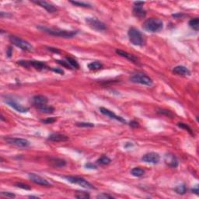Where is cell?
Masks as SVG:
<instances>
[{
	"label": "cell",
	"mask_w": 199,
	"mask_h": 199,
	"mask_svg": "<svg viewBox=\"0 0 199 199\" xmlns=\"http://www.w3.org/2000/svg\"><path fill=\"white\" fill-rule=\"evenodd\" d=\"M4 101L7 103V104L9 105V106H10L11 107H13V109L16 110L17 111L19 112V113H27V112L29 111V108H28V107H24L23 105L17 103L16 101H14L13 100H12V99L6 98Z\"/></svg>",
	"instance_id": "12"
},
{
	"label": "cell",
	"mask_w": 199,
	"mask_h": 199,
	"mask_svg": "<svg viewBox=\"0 0 199 199\" xmlns=\"http://www.w3.org/2000/svg\"><path fill=\"white\" fill-rule=\"evenodd\" d=\"M69 138L65 135L63 134H60V133H53L48 136L47 140H49L51 142H65L68 141Z\"/></svg>",
	"instance_id": "16"
},
{
	"label": "cell",
	"mask_w": 199,
	"mask_h": 199,
	"mask_svg": "<svg viewBox=\"0 0 199 199\" xmlns=\"http://www.w3.org/2000/svg\"><path fill=\"white\" fill-rule=\"evenodd\" d=\"M134 4H135V6H142L145 4V2H134Z\"/></svg>",
	"instance_id": "45"
},
{
	"label": "cell",
	"mask_w": 199,
	"mask_h": 199,
	"mask_svg": "<svg viewBox=\"0 0 199 199\" xmlns=\"http://www.w3.org/2000/svg\"><path fill=\"white\" fill-rule=\"evenodd\" d=\"M1 196H3V197L6 198H16V195H14L13 193L4 192V191L1 192Z\"/></svg>",
	"instance_id": "37"
},
{
	"label": "cell",
	"mask_w": 199,
	"mask_h": 199,
	"mask_svg": "<svg viewBox=\"0 0 199 199\" xmlns=\"http://www.w3.org/2000/svg\"><path fill=\"white\" fill-rule=\"evenodd\" d=\"M29 179L32 182H34V184H38V185H41V186H52V184H50L49 182L47 181L46 179L41 177V176L37 175L35 173H29Z\"/></svg>",
	"instance_id": "11"
},
{
	"label": "cell",
	"mask_w": 199,
	"mask_h": 199,
	"mask_svg": "<svg viewBox=\"0 0 199 199\" xmlns=\"http://www.w3.org/2000/svg\"><path fill=\"white\" fill-rule=\"evenodd\" d=\"M17 63L22 66L28 67L32 66L35 69L38 71H46L50 69V68L47 66L43 62H39V61H18Z\"/></svg>",
	"instance_id": "6"
},
{
	"label": "cell",
	"mask_w": 199,
	"mask_h": 199,
	"mask_svg": "<svg viewBox=\"0 0 199 199\" xmlns=\"http://www.w3.org/2000/svg\"><path fill=\"white\" fill-rule=\"evenodd\" d=\"M143 27L149 32H159L163 30V22L158 18H150L144 23Z\"/></svg>",
	"instance_id": "3"
},
{
	"label": "cell",
	"mask_w": 199,
	"mask_h": 199,
	"mask_svg": "<svg viewBox=\"0 0 199 199\" xmlns=\"http://www.w3.org/2000/svg\"><path fill=\"white\" fill-rule=\"evenodd\" d=\"M52 70L56 73H59V74L64 75V71L61 69H58V68H53V69H52Z\"/></svg>",
	"instance_id": "40"
},
{
	"label": "cell",
	"mask_w": 199,
	"mask_h": 199,
	"mask_svg": "<svg viewBox=\"0 0 199 199\" xmlns=\"http://www.w3.org/2000/svg\"><path fill=\"white\" fill-rule=\"evenodd\" d=\"M191 191H192V193H195V194H196V195H198V193H199L198 186V185H196L195 188H193L191 189Z\"/></svg>",
	"instance_id": "41"
},
{
	"label": "cell",
	"mask_w": 199,
	"mask_h": 199,
	"mask_svg": "<svg viewBox=\"0 0 199 199\" xmlns=\"http://www.w3.org/2000/svg\"><path fill=\"white\" fill-rule=\"evenodd\" d=\"M37 110L41 113L43 114H52L55 111V108L52 106H47V105H42L37 107Z\"/></svg>",
	"instance_id": "23"
},
{
	"label": "cell",
	"mask_w": 199,
	"mask_h": 199,
	"mask_svg": "<svg viewBox=\"0 0 199 199\" xmlns=\"http://www.w3.org/2000/svg\"><path fill=\"white\" fill-rule=\"evenodd\" d=\"M75 198L79 199H87L90 198V194L87 192H85V191H78L75 195Z\"/></svg>",
	"instance_id": "29"
},
{
	"label": "cell",
	"mask_w": 199,
	"mask_h": 199,
	"mask_svg": "<svg viewBox=\"0 0 199 199\" xmlns=\"http://www.w3.org/2000/svg\"><path fill=\"white\" fill-rule=\"evenodd\" d=\"M111 162V159H110L109 157L107 156H101V158L98 159L96 160V163L100 165H107V164H109Z\"/></svg>",
	"instance_id": "26"
},
{
	"label": "cell",
	"mask_w": 199,
	"mask_h": 199,
	"mask_svg": "<svg viewBox=\"0 0 199 199\" xmlns=\"http://www.w3.org/2000/svg\"><path fill=\"white\" fill-rule=\"evenodd\" d=\"M100 111H101V113L102 114H103V115L105 116H107V117H109V118H111V119H114V120L122 122V123H126V121L124 120V118H121L120 116L116 115L114 113L113 111L107 109V108L101 107V108H100Z\"/></svg>",
	"instance_id": "13"
},
{
	"label": "cell",
	"mask_w": 199,
	"mask_h": 199,
	"mask_svg": "<svg viewBox=\"0 0 199 199\" xmlns=\"http://www.w3.org/2000/svg\"><path fill=\"white\" fill-rule=\"evenodd\" d=\"M129 41L133 45L135 46H143L145 44V39L141 31L135 27H131L128 32Z\"/></svg>",
	"instance_id": "2"
},
{
	"label": "cell",
	"mask_w": 199,
	"mask_h": 199,
	"mask_svg": "<svg viewBox=\"0 0 199 199\" xmlns=\"http://www.w3.org/2000/svg\"><path fill=\"white\" fill-rule=\"evenodd\" d=\"M15 186H17V188H19L24 189V190H31V188H30V187L29 186V185L25 184H23V183H17V184H15Z\"/></svg>",
	"instance_id": "33"
},
{
	"label": "cell",
	"mask_w": 199,
	"mask_h": 199,
	"mask_svg": "<svg viewBox=\"0 0 199 199\" xmlns=\"http://www.w3.org/2000/svg\"><path fill=\"white\" fill-rule=\"evenodd\" d=\"M56 62H58L59 65H62V66H64V67H65V68H67V69H73V67L71 66L68 62H65V61H62V60H57Z\"/></svg>",
	"instance_id": "34"
},
{
	"label": "cell",
	"mask_w": 199,
	"mask_h": 199,
	"mask_svg": "<svg viewBox=\"0 0 199 199\" xmlns=\"http://www.w3.org/2000/svg\"><path fill=\"white\" fill-rule=\"evenodd\" d=\"M177 125L180 127V128H181V129H185V130L188 131L190 133V135H193L192 129H190V127H189L187 124H184V123H178Z\"/></svg>",
	"instance_id": "32"
},
{
	"label": "cell",
	"mask_w": 199,
	"mask_h": 199,
	"mask_svg": "<svg viewBox=\"0 0 199 199\" xmlns=\"http://www.w3.org/2000/svg\"><path fill=\"white\" fill-rule=\"evenodd\" d=\"M56 121L55 118H47V119H45V120H41V122L44 123V124H52Z\"/></svg>",
	"instance_id": "38"
},
{
	"label": "cell",
	"mask_w": 199,
	"mask_h": 199,
	"mask_svg": "<svg viewBox=\"0 0 199 199\" xmlns=\"http://www.w3.org/2000/svg\"><path fill=\"white\" fill-rule=\"evenodd\" d=\"M103 67V64L101 62L96 61V62H90V64H88V68L91 71H97L101 69Z\"/></svg>",
	"instance_id": "22"
},
{
	"label": "cell",
	"mask_w": 199,
	"mask_h": 199,
	"mask_svg": "<svg viewBox=\"0 0 199 199\" xmlns=\"http://www.w3.org/2000/svg\"><path fill=\"white\" fill-rule=\"evenodd\" d=\"M1 17H4V13H3V12H2V13H1ZM6 17H10V15H9V14H8V13H6Z\"/></svg>",
	"instance_id": "46"
},
{
	"label": "cell",
	"mask_w": 199,
	"mask_h": 199,
	"mask_svg": "<svg viewBox=\"0 0 199 199\" xmlns=\"http://www.w3.org/2000/svg\"><path fill=\"white\" fill-rule=\"evenodd\" d=\"M9 41L13 45H15V46L18 47L19 48L23 50V51H24V52H32L34 50L33 46L28 41L23 40L19 37L12 35V36H9Z\"/></svg>",
	"instance_id": "4"
},
{
	"label": "cell",
	"mask_w": 199,
	"mask_h": 199,
	"mask_svg": "<svg viewBox=\"0 0 199 199\" xmlns=\"http://www.w3.org/2000/svg\"><path fill=\"white\" fill-rule=\"evenodd\" d=\"M130 81L134 83H139L146 86H152V79L143 73H135L131 75Z\"/></svg>",
	"instance_id": "5"
},
{
	"label": "cell",
	"mask_w": 199,
	"mask_h": 199,
	"mask_svg": "<svg viewBox=\"0 0 199 199\" xmlns=\"http://www.w3.org/2000/svg\"><path fill=\"white\" fill-rule=\"evenodd\" d=\"M37 28L42 30L43 32L47 33L50 35L61 37H64V38H72V37L77 34L78 33L77 30H65L58 29V28H48L43 26H40Z\"/></svg>",
	"instance_id": "1"
},
{
	"label": "cell",
	"mask_w": 199,
	"mask_h": 199,
	"mask_svg": "<svg viewBox=\"0 0 199 199\" xmlns=\"http://www.w3.org/2000/svg\"><path fill=\"white\" fill-rule=\"evenodd\" d=\"M47 49H48V51L54 52V53L60 54V52L58 51V49H56V48H53V47H47Z\"/></svg>",
	"instance_id": "42"
},
{
	"label": "cell",
	"mask_w": 199,
	"mask_h": 199,
	"mask_svg": "<svg viewBox=\"0 0 199 199\" xmlns=\"http://www.w3.org/2000/svg\"><path fill=\"white\" fill-rule=\"evenodd\" d=\"M130 126L131 127H133V128H136V127L139 126V123L136 121H131L130 123Z\"/></svg>",
	"instance_id": "44"
},
{
	"label": "cell",
	"mask_w": 199,
	"mask_h": 199,
	"mask_svg": "<svg viewBox=\"0 0 199 199\" xmlns=\"http://www.w3.org/2000/svg\"><path fill=\"white\" fill-rule=\"evenodd\" d=\"M116 53L118 54V55H119L120 56H121V57L125 58L126 59L130 61V62H134V63H135V64L139 63V59H138L137 57H135V55H131V54L128 53V52H124V51H123V50H121V49L116 50Z\"/></svg>",
	"instance_id": "19"
},
{
	"label": "cell",
	"mask_w": 199,
	"mask_h": 199,
	"mask_svg": "<svg viewBox=\"0 0 199 199\" xmlns=\"http://www.w3.org/2000/svg\"><path fill=\"white\" fill-rule=\"evenodd\" d=\"M32 2L34 3H35V4L39 5L40 6H41L42 8L46 9L50 13H55V12L57 11V8L54 5L49 3V2H45V1H32Z\"/></svg>",
	"instance_id": "15"
},
{
	"label": "cell",
	"mask_w": 199,
	"mask_h": 199,
	"mask_svg": "<svg viewBox=\"0 0 199 199\" xmlns=\"http://www.w3.org/2000/svg\"><path fill=\"white\" fill-rule=\"evenodd\" d=\"M47 101H47V97L45 96H43V95H37L32 98L33 104L36 106L37 107L42 106V105L47 104Z\"/></svg>",
	"instance_id": "18"
},
{
	"label": "cell",
	"mask_w": 199,
	"mask_h": 199,
	"mask_svg": "<svg viewBox=\"0 0 199 199\" xmlns=\"http://www.w3.org/2000/svg\"><path fill=\"white\" fill-rule=\"evenodd\" d=\"M142 160L147 163L157 164L160 160V156L156 152H149L142 157Z\"/></svg>",
	"instance_id": "10"
},
{
	"label": "cell",
	"mask_w": 199,
	"mask_h": 199,
	"mask_svg": "<svg viewBox=\"0 0 199 199\" xmlns=\"http://www.w3.org/2000/svg\"><path fill=\"white\" fill-rule=\"evenodd\" d=\"M173 73L176 75L181 76H189L190 75V72L188 68L183 65H177L173 69Z\"/></svg>",
	"instance_id": "17"
},
{
	"label": "cell",
	"mask_w": 199,
	"mask_h": 199,
	"mask_svg": "<svg viewBox=\"0 0 199 199\" xmlns=\"http://www.w3.org/2000/svg\"><path fill=\"white\" fill-rule=\"evenodd\" d=\"M29 198H38V197H36V196H29Z\"/></svg>",
	"instance_id": "47"
},
{
	"label": "cell",
	"mask_w": 199,
	"mask_h": 199,
	"mask_svg": "<svg viewBox=\"0 0 199 199\" xmlns=\"http://www.w3.org/2000/svg\"><path fill=\"white\" fill-rule=\"evenodd\" d=\"M159 114H165L166 116H168V117H170V118H173V114L170 111H167V110H159L158 111Z\"/></svg>",
	"instance_id": "36"
},
{
	"label": "cell",
	"mask_w": 199,
	"mask_h": 199,
	"mask_svg": "<svg viewBox=\"0 0 199 199\" xmlns=\"http://www.w3.org/2000/svg\"><path fill=\"white\" fill-rule=\"evenodd\" d=\"M133 13L136 17L142 18L145 17V16L146 15V11L143 9L142 6H135L133 8Z\"/></svg>",
	"instance_id": "20"
},
{
	"label": "cell",
	"mask_w": 199,
	"mask_h": 199,
	"mask_svg": "<svg viewBox=\"0 0 199 199\" xmlns=\"http://www.w3.org/2000/svg\"><path fill=\"white\" fill-rule=\"evenodd\" d=\"M5 140L11 145H14L18 147L22 148H27L29 147L30 145V142L28 141L27 139H19V138H12L8 137L5 138Z\"/></svg>",
	"instance_id": "9"
},
{
	"label": "cell",
	"mask_w": 199,
	"mask_h": 199,
	"mask_svg": "<svg viewBox=\"0 0 199 199\" xmlns=\"http://www.w3.org/2000/svg\"><path fill=\"white\" fill-rule=\"evenodd\" d=\"M12 52H13V50H12V47H9V48H8V50L6 51V54H7V56L9 57V58H10L11 55H12Z\"/></svg>",
	"instance_id": "43"
},
{
	"label": "cell",
	"mask_w": 199,
	"mask_h": 199,
	"mask_svg": "<svg viewBox=\"0 0 199 199\" xmlns=\"http://www.w3.org/2000/svg\"><path fill=\"white\" fill-rule=\"evenodd\" d=\"M189 26L192 28L193 30L195 31H198L199 28V19L198 18H194V19H190L189 21Z\"/></svg>",
	"instance_id": "25"
},
{
	"label": "cell",
	"mask_w": 199,
	"mask_h": 199,
	"mask_svg": "<svg viewBox=\"0 0 199 199\" xmlns=\"http://www.w3.org/2000/svg\"><path fill=\"white\" fill-rule=\"evenodd\" d=\"M75 124H76V126L81 127V128H93V127H94V124L89 123V122H78Z\"/></svg>",
	"instance_id": "30"
},
{
	"label": "cell",
	"mask_w": 199,
	"mask_h": 199,
	"mask_svg": "<svg viewBox=\"0 0 199 199\" xmlns=\"http://www.w3.org/2000/svg\"><path fill=\"white\" fill-rule=\"evenodd\" d=\"M174 190L179 195H184L187 191V187L185 184H181V185L176 187Z\"/></svg>",
	"instance_id": "28"
},
{
	"label": "cell",
	"mask_w": 199,
	"mask_h": 199,
	"mask_svg": "<svg viewBox=\"0 0 199 199\" xmlns=\"http://www.w3.org/2000/svg\"><path fill=\"white\" fill-rule=\"evenodd\" d=\"M85 20H86V23L88 26L93 30H96V31H103L107 29L106 24L103 22L100 21L96 18L86 17Z\"/></svg>",
	"instance_id": "8"
},
{
	"label": "cell",
	"mask_w": 199,
	"mask_h": 199,
	"mask_svg": "<svg viewBox=\"0 0 199 199\" xmlns=\"http://www.w3.org/2000/svg\"><path fill=\"white\" fill-rule=\"evenodd\" d=\"M164 161L165 163H167L169 167H172V168H176L178 166V160L177 157L174 155L168 153L166 154L164 156Z\"/></svg>",
	"instance_id": "14"
},
{
	"label": "cell",
	"mask_w": 199,
	"mask_h": 199,
	"mask_svg": "<svg viewBox=\"0 0 199 199\" xmlns=\"http://www.w3.org/2000/svg\"><path fill=\"white\" fill-rule=\"evenodd\" d=\"M66 60H67V62H69L71 66L73 67V68L76 69H79V63H78V62H76V60H75L74 58H71V57H66Z\"/></svg>",
	"instance_id": "27"
},
{
	"label": "cell",
	"mask_w": 199,
	"mask_h": 199,
	"mask_svg": "<svg viewBox=\"0 0 199 199\" xmlns=\"http://www.w3.org/2000/svg\"><path fill=\"white\" fill-rule=\"evenodd\" d=\"M65 179H66L67 180L72 184H78L79 186L83 187L84 188L86 189H94V186H93L92 184H90V182L85 180L83 177H73V176H66L64 177Z\"/></svg>",
	"instance_id": "7"
},
{
	"label": "cell",
	"mask_w": 199,
	"mask_h": 199,
	"mask_svg": "<svg viewBox=\"0 0 199 199\" xmlns=\"http://www.w3.org/2000/svg\"><path fill=\"white\" fill-rule=\"evenodd\" d=\"M131 175L134 176V177H140L144 175L145 170H144L143 169L140 168V167H135V168H133V169L131 170Z\"/></svg>",
	"instance_id": "24"
},
{
	"label": "cell",
	"mask_w": 199,
	"mask_h": 199,
	"mask_svg": "<svg viewBox=\"0 0 199 199\" xmlns=\"http://www.w3.org/2000/svg\"><path fill=\"white\" fill-rule=\"evenodd\" d=\"M70 2L72 4L75 5V6H77L80 7H91V5L89 4V3H86V2H77V1H70Z\"/></svg>",
	"instance_id": "31"
},
{
	"label": "cell",
	"mask_w": 199,
	"mask_h": 199,
	"mask_svg": "<svg viewBox=\"0 0 199 199\" xmlns=\"http://www.w3.org/2000/svg\"><path fill=\"white\" fill-rule=\"evenodd\" d=\"M51 163L55 167H63L66 165V162L64 159L58 158H52L50 159Z\"/></svg>",
	"instance_id": "21"
},
{
	"label": "cell",
	"mask_w": 199,
	"mask_h": 199,
	"mask_svg": "<svg viewBox=\"0 0 199 199\" xmlns=\"http://www.w3.org/2000/svg\"><path fill=\"white\" fill-rule=\"evenodd\" d=\"M97 198H102V199H106V198H114V196L111 195H108V194H106V193H102L101 195H99L96 196Z\"/></svg>",
	"instance_id": "35"
},
{
	"label": "cell",
	"mask_w": 199,
	"mask_h": 199,
	"mask_svg": "<svg viewBox=\"0 0 199 199\" xmlns=\"http://www.w3.org/2000/svg\"><path fill=\"white\" fill-rule=\"evenodd\" d=\"M85 167H86V169H91V170L96 169V166H95V165H93V164H92V163H86V164L85 165Z\"/></svg>",
	"instance_id": "39"
}]
</instances>
